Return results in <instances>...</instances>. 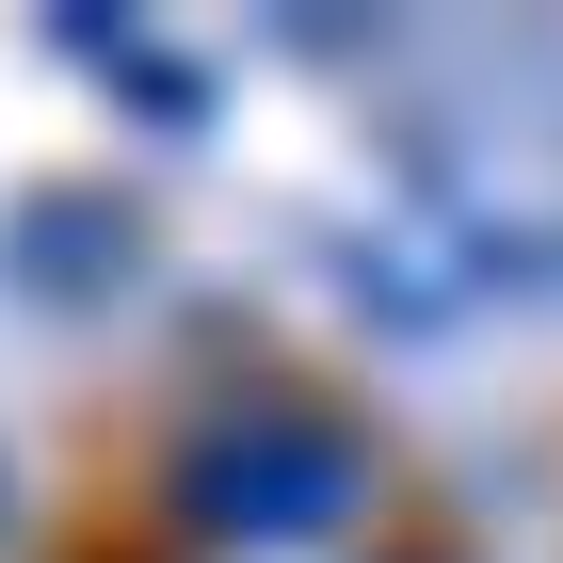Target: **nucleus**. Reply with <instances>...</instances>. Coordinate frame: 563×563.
Here are the masks:
<instances>
[{
	"mask_svg": "<svg viewBox=\"0 0 563 563\" xmlns=\"http://www.w3.org/2000/svg\"><path fill=\"white\" fill-rule=\"evenodd\" d=\"M177 516L210 531V548H306V531H339L354 499H371V451H354L322 402H290V387H242V402H210V419L177 434Z\"/></svg>",
	"mask_w": 563,
	"mask_h": 563,
	"instance_id": "f257e3e1",
	"label": "nucleus"
},
{
	"mask_svg": "<svg viewBox=\"0 0 563 563\" xmlns=\"http://www.w3.org/2000/svg\"><path fill=\"white\" fill-rule=\"evenodd\" d=\"M16 290L33 306H97L113 290V274H130V210H97V194H33V210H16Z\"/></svg>",
	"mask_w": 563,
	"mask_h": 563,
	"instance_id": "f03ea898",
	"label": "nucleus"
}]
</instances>
